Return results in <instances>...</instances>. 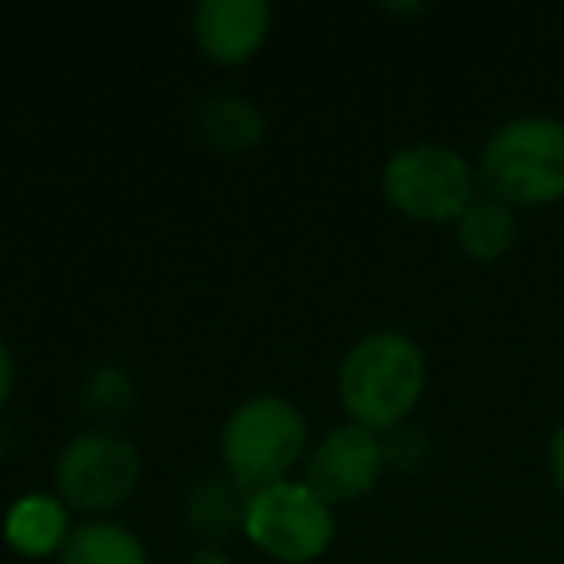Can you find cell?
<instances>
[{
    "mask_svg": "<svg viewBox=\"0 0 564 564\" xmlns=\"http://www.w3.org/2000/svg\"><path fill=\"white\" fill-rule=\"evenodd\" d=\"M202 132L217 151H248L263 140V117L248 97L217 94L202 105Z\"/></svg>",
    "mask_w": 564,
    "mask_h": 564,
    "instance_id": "cell-12",
    "label": "cell"
},
{
    "mask_svg": "<svg viewBox=\"0 0 564 564\" xmlns=\"http://www.w3.org/2000/svg\"><path fill=\"white\" fill-rule=\"evenodd\" d=\"M248 499L251 491H243L232 476H209L189 491L186 518L205 538H228L248 518Z\"/></svg>",
    "mask_w": 564,
    "mask_h": 564,
    "instance_id": "cell-10",
    "label": "cell"
},
{
    "mask_svg": "<svg viewBox=\"0 0 564 564\" xmlns=\"http://www.w3.org/2000/svg\"><path fill=\"white\" fill-rule=\"evenodd\" d=\"M479 178L507 205H545L564 197V124L553 117L507 120L487 140Z\"/></svg>",
    "mask_w": 564,
    "mask_h": 564,
    "instance_id": "cell-2",
    "label": "cell"
},
{
    "mask_svg": "<svg viewBox=\"0 0 564 564\" xmlns=\"http://www.w3.org/2000/svg\"><path fill=\"white\" fill-rule=\"evenodd\" d=\"M271 28L263 0H202L194 9V40L213 63H243L256 55Z\"/></svg>",
    "mask_w": 564,
    "mask_h": 564,
    "instance_id": "cell-8",
    "label": "cell"
},
{
    "mask_svg": "<svg viewBox=\"0 0 564 564\" xmlns=\"http://www.w3.org/2000/svg\"><path fill=\"white\" fill-rule=\"evenodd\" d=\"M383 194L414 220H456L476 197L471 166L441 143L399 148L383 166Z\"/></svg>",
    "mask_w": 564,
    "mask_h": 564,
    "instance_id": "cell-4",
    "label": "cell"
},
{
    "mask_svg": "<svg viewBox=\"0 0 564 564\" xmlns=\"http://www.w3.org/2000/svg\"><path fill=\"white\" fill-rule=\"evenodd\" d=\"M58 491L78 510H112L132 495L140 479V456L132 441L112 430L78 433L58 456Z\"/></svg>",
    "mask_w": 564,
    "mask_h": 564,
    "instance_id": "cell-6",
    "label": "cell"
},
{
    "mask_svg": "<svg viewBox=\"0 0 564 564\" xmlns=\"http://www.w3.org/2000/svg\"><path fill=\"white\" fill-rule=\"evenodd\" d=\"M549 464H553V476H556V484H561V491H564V425L553 433V448H549Z\"/></svg>",
    "mask_w": 564,
    "mask_h": 564,
    "instance_id": "cell-17",
    "label": "cell"
},
{
    "mask_svg": "<svg viewBox=\"0 0 564 564\" xmlns=\"http://www.w3.org/2000/svg\"><path fill=\"white\" fill-rule=\"evenodd\" d=\"M456 243L471 259H499L514 243V213L499 197H471L468 209L456 217Z\"/></svg>",
    "mask_w": 564,
    "mask_h": 564,
    "instance_id": "cell-11",
    "label": "cell"
},
{
    "mask_svg": "<svg viewBox=\"0 0 564 564\" xmlns=\"http://www.w3.org/2000/svg\"><path fill=\"white\" fill-rule=\"evenodd\" d=\"M132 402H135L132 379H128L124 368H112V364L97 368L94 376L86 379V391H82V406H86L89 414H97V417L128 414V410H132Z\"/></svg>",
    "mask_w": 564,
    "mask_h": 564,
    "instance_id": "cell-14",
    "label": "cell"
},
{
    "mask_svg": "<svg viewBox=\"0 0 564 564\" xmlns=\"http://www.w3.org/2000/svg\"><path fill=\"white\" fill-rule=\"evenodd\" d=\"M422 456H425L422 430H410V425H394V430H387V441H383V460L387 464H394V468H414Z\"/></svg>",
    "mask_w": 564,
    "mask_h": 564,
    "instance_id": "cell-15",
    "label": "cell"
},
{
    "mask_svg": "<svg viewBox=\"0 0 564 564\" xmlns=\"http://www.w3.org/2000/svg\"><path fill=\"white\" fill-rule=\"evenodd\" d=\"M333 510L325 499H317L306 484H282L259 487L248 499V518H243V533L256 541L263 553L279 556V561H314L329 549L333 541Z\"/></svg>",
    "mask_w": 564,
    "mask_h": 564,
    "instance_id": "cell-5",
    "label": "cell"
},
{
    "mask_svg": "<svg viewBox=\"0 0 564 564\" xmlns=\"http://www.w3.org/2000/svg\"><path fill=\"white\" fill-rule=\"evenodd\" d=\"M63 564H148L140 538L117 522H86L70 530Z\"/></svg>",
    "mask_w": 564,
    "mask_h": 564,
    "instance_id": "cell-13",
    "label": "cell"
},
{
    "mask_svg": "<svg viewBox=\"0 0 564 564\" xmlns=\"http://www.w3.org/2000/svg\"><path fill=\"white\" fill-rule=\"evenodd\" d=\"M194 564H232L225 553H217V549H202V553L194 556Z\"/></svg>",
    "mask_w": 564,
    "mask_h": 564,
    "instance_id": "cell-18",
    "label": "cell"
},
{
    "mask_svg": "<svg viewBox=\"0 0 564 564\" xmlns=\"http://www.w3.org/2000/svg\"><path fill=\"white\" fill-rule=\"evenodd\" d=\"M66 507L51 495H28V499L12 502V510L4 514V538L12 549H20L24 556H47L58 545H66L70 530H66Z\"/></svg>",
    "mask_w": 564,
    "mask_h": 564,
    "instance_id": "cell-9",
    "label": "cell"
},
{
    "mask_svg": "<svg viewBox=\"0 0 564 564\" xmlns=\"http://www.w3.org/2000/svg\"><path fill=\"white\" fill-rule=\"evenodd\" d=\"M12 379H17V368H12V352L4 348V340H0V406L9 402L12 394Z\"/></svg>",
    "mask_w": 564,
    "mask_h": 564,
    "instance_id": "cell-16",
    "label": "cell"
},
{
    "mask_svg": "<svg viewBox=\"0 0 564 564\" xmlns=\"http://www.w3.org/2000/svg\"><path fill=\"white\" fill-rule=\"evenodd\" d=\"M383 441L364 425H340V430L325 433L317 448L306 460V487L333 502H352L376 487L379 471H383Z\"/></svg>",
    "mask_w": 564,
    "mask_h": 564,
    "instance_id": "cell-7",
    "label": "cell"
},
{
    "mask_svg": "<svg viewBox=\"0 0 564 564\" xmlns=\"http://www.w3.org/2000/svg\"><path fill=\"white\" fill-rule=\"evenodd\" d=\"M302 448H306V417L294 402L279 394L240 402L220 433V456L228 464V476L243 491L282 484L286 471L299 464Z\"/></svg>",
    "mask_w": 564,
    "mask_h": 564,
    "instance_id": "cell-3",
    "label": "cell"
},
{
    "mask_svg": "<svg viewBox=\"0 0 564 564\" xmlns=\"http://www.w3.org/2000/svg\"><path fill=\"white\" fill-rule=\"evenodd\" d=\"M425 387V356L402 333H368L340 364V402L364 430H394L406 422Z\"/></svg>",
    "mask_w": 564,
    "mask_h": 564,
    "instance_id": "cell-1",
    "label": "cell"
}]
</instances>
